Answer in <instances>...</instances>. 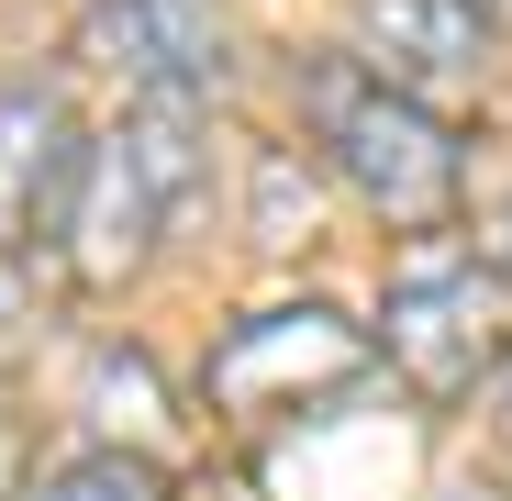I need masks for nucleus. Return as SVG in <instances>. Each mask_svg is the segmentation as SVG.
<instances>
[{
  "mask_svg": "<svg viewBox=\"0 0 512 501\" xmlns=\"http://www.w3.org/2000/svg\"><path fill=\"white\" fill-rule=\"evenodd\" d=\"M301 112L323 134V167L357 190L368 223L390 234H446L457 201H468V145L435 123V101L390 90V78H368L357 56H323L301 78Z\"/></svg>",
  "mask_w": 512,
  "mask_h": 501,
  "instance_id": "f257e3e1",
  "label": "nucleus"
},
{
  "mask_svg": "<svg viewBox=\"0 0 512 501\" xmlns=\"http://www.w3.org/2000/svg\"><path fill=\"white\" fill-rule=\"evenodd\" d=\"M501 268H512V201H501Z\"/></svg>",
  "mask_w": 512,
  "mask_h": 501,
  "instance_id": "1a4fd4ad",
  "label": "nucleus"
},
{
  "mask_svg": "<svg viewBox=\"0 0 512 501\" xmlns=\"http://www.w3.org/2000/svg\"><path fill=\"white\" fill-rule=\"evenodd\" d=\"M368 334L334 312V301H279V312H245L223 346L201 357V401L223 412V424H290V412L334 401V390H357L368 379Z\"/></svg>",
  "mask_w": 512,
  "mask_h": 501,
  "instance_id": "7ed1b4c3",
  "label": "nucleus"
},
{
  "mask_svg": "<svg viewBox=\"0 0 512 501\" xmlns=\"http://www.w3.org/2000/svg\"><path fill=\"white\" fill-rule=\"evenodd\" d=\"M90 45L134 101H201L223 78V0H90Z\"/></svg>",
  "mask_w": 512,
  "mask_h": 501,
  "instance_id": "423d86ee",
  "label": "nucleus"
},
{
  "mask_svg": "<svg viewBox=\"0 0 512 501\" xmlns=\"http://www.w3.org/2000/svg\"><path fill=\"white\" fill-rule=\"evenodd\" d=\"M23 501H179V479H167L145 446H90V457H67L45 468Z\"/></svg>",
  "mask_w": 512,
  "mask_h": 501,
  "instance_id": "6e6552de",
  "label": "nucleus"
},
{
  "mask_svg": "<svg viewBox=\"0 0 512 501\" xmlns=\"http://www.w3.org/2000/svg\"><path fill=\"white\" fill-rule=\"evenodd\" d=\"M190 190H201V123H190V101H134L90 156H78V179H67V212H56L67 279L78 290H123L156 257V234L190 212Z\"/></svg>",
  "mask_w": 512,
  "mask_h": 501,
  "instance_id": "f03ea898",
  "label": "nucleus"
},
{
  "mask_svg": "<svg viewBox=\"0 0 512 501\" xmlns=\"http://www.w3.org/2000/svg\"><path fill=\"white\" fill-rule=\"evenodd\" d=\"M379 346L423 401H468L479 379H501L512 357V268L501 257H423L390 279Z\"/></svg>",
  "mask_w": 512,
  "mask_h": 501,
  "instance_id": "20e7f679",
  "label": "nucleus"
},
{
  "mask_svg": "<svg viewBox=\"0 0 512 501\" xmlns=\"http://www.w3.org/2000/svg\"><path fill=\"white\" fill-rule=\"evenodd\" d=\"M501 446H512V390H501Z\"/></svg>",
  "mask_w": 512,
  "mask_h": 501,
  "instance_id": "9d476101",
  "label": "nucleus"
},
{
  "mask_svg": "<svg viewBox=\"0 0 512 501\" xmlns=\"http://www.w3.org/2000/svg\"><path fill=\"white\" fill-rule=\"evenodd\" d=\"M490 12L479 0H346V56L412 101H446L490 78Z\"/></svg>",
  "mask_w": 512,
  "mask_h": 501,
  "instance_id": "39448f33",
  "label": "nucleus"
},
{
  "mask_svg": "<svg viewBox=\"0 0 512 501\" xmlns=\"http://www.w3.org/2000/svg\"><path fill=\"white\" fill-rule=\"evenodd\" d=\"M78 123H67V101L56 90H0V245H34V234H56V212H67V179H78Z\"/></svg>",
  "mask_w": 512,
  "mask_h": 501,
  "instance_id": "0eeeda50",
  "label": "nucleus"
}]
</instances>
